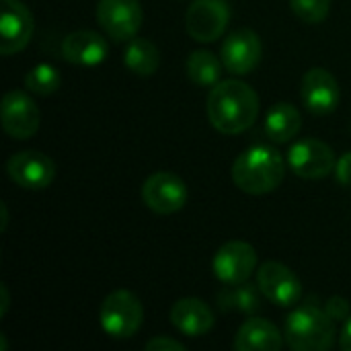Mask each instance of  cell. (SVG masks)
Returning a JSON list of instances; mask_svg holds the SVG:
<instances>
[{
  "instance_id": "4",
  "label": "cell",
  "mask_w": 351,
  "mask_h": 351,
  "mask_svg": "<svg viewBox=\"0 0 351 351\" xmlns=\"http://www.w3.org/2000/svg\"><path fill=\"white\" fill-rule=\"evenodd\" d=\"M99 323L103 331L113 339L134 337L144 323V306L130 290L111 292L99 311Z\"/></svg>"
},
{
  "instance_id": "9",
  "label": "cell",
  "mask_w": 351,
  "mask_h": 351,
  "mask_svg": "<svg viewBox=\"0 0 351 351\" xmlns=\"http://www.w3.org/2000/svg\"><path fill=\"white\" fill-rule=\"evenodd\" d=\"M6 175L21 189L43 191L53 183L56 165L39 150H23L6 160Z\"/></svg>"
},
{
  "instance_id": "27",
  "label": "cell",
  "mask_w": 351,
  "mask_h": 351,
  "mask_svg": "<svg viewBox=\"0 0 351 351\" xmlns=\"http://www.w3.org/2000/svg\"><path fill=\"white\" fill-rule=\"evenodd\" d=\"M335 177L343 187H351V152H346L341 158H337Z\"/></svg>"
},
{
  "instance_id": "30",
  "label": "cell",
  "mask_w": 351,
  "mask_h": 351,
  "mask_svg": "<svg viewBox=\"0 0 351 351\" xmlns=\"http://www.w3.org/2000/svg\"><path fill=\"white\" fill-rule=\"evenodd\" d=\"M0 208H2V226H0V228L4 230V228H6V218H8V216H6V206L0 204Z\"/></svg>"
},
{
  "instance_id": "13",
  "label": "cell",
  "mask_w": 351,
  "mask_h": 351,
  "mask_svg": "<svg viewBox=\"0 0 351 351\" xmlns=\"http://www.w3.org/2000/svg\"><path fill=\"white\" fill-rule=\"evenodd\" d=\"M0 53L23 51L33 37V14L21 0H0Z\"/></svg>"
},
{
  "instance_id": "29",
  "label": "cell",
  "mask_w": 351,
  "mask_h": 351,
  "mask_svg": "<svg viewBox=\"0 0 351 351\" xmlns=\"http://www.w3.org/2000/svg\"><path fill=\"white\" fill-rule=\"evenodd\" d=\"M0 296H2L0 317H4V315H6V311H8V304H10V298H8V288H6V284H0Z\"/></svg>"
},
{
  "instance_id": "8",
  "label": "cell",
  "mask_w": 351,
  "mask_h": 351,
  "mask_svg": "<svg viewBox=\"0 0 351 351\" xmlns=\"http://www.w3.org/2000/svg\"><path fill=\"white\" fill-rule=\"evenodd\" d=\"M142 202L154 214L169 216L181 212L187 204V185L175 173L156 171L142 185Z\"/></svg>"
},
{
  "instance_id": "5",
  "label": "cell",
  "mask_w": 351,
  "mask_h": 351,
  "mask_svg": "<svg viewBox=\"0 0 351 351\" xmlns=\"http://www.w3.org/2000/svg\"><path fill=\"white\" fill-rule=\"evenodd\" d=\"M97 23L109 39L123 43L138 35L144 10L140 0H99Z\"/></svg>"
},
{
  "instance_id": "18",
  "label": "cell",
  "mask_w": 351,
  "mask_h": 351,
  "mask_svg": "<svg viewBox=\"0 0 351 351\" xmlns=\"http://www.w3.org/2000/svg\"><path fill=\"white\" fill-rule=\"evenodd\" d=\"M284 333L261 317H253L241 325L234 335V350L237 351H280L284 348Z\"/></svg>"
},
{
  "instance_id": "1",
  "label": "cell",
  "mask_w": 351,
  "mask_h": 351,
  "mask_svg": "<svg viewBox=\"0 0 351 351\" xmlns=\"http://www.w3.org/2000/svg\"><path fill=\"white\" fill-rule=\"evenodd\" d=\"M259 117V95L243 80H220L208 95V119L224 136L247 132Z\"/></svg>"
},
{
  "instance_id": "11",
  "label": "cell",
  "mask_w": 351,
  "mask_h": 351,
  "mask_svg": "<svg viewBox=\"0 0 351 351\" xmlns=\"http://www.w3.org/2000/svg\"><path fill=\"white\" fill-rule=\"evenodd\" d=\"M2 130L14 140H29L39 130V109L33 97L25 90H8L0 105Z\"/></svg>"
},
{
  "instance_id": "20",
  "label": "cell",
  "mask_w": 351,
  "mask_h": 351,
  "mask_svg": "<svg viewBox=\"0 0 351 351\" xmlns=\"http://www.w3.org/2000/svg\"><path fill=\"white\" fill-rule=\"evenodd\" d=\"M123 64H125V68L132 74L142 76V78H148L160 66V51H158V47L150 39H146V37H134L125 45Z\"/></svg>"
},
{
  "instance_id": "14",
  "label": "cell",
  "mask_w": 351,
  "mask_h": 351,
  "mask_svg": "<svg viewBox=\"0 0 351 351\" xmlns=\"http://www.w3.org/2000/svg\"><path fill=\"white\" fill-rule=\"evenodd\" d=\"M261 56H263V45H261L259 35L253 29L232 31L224 39L222 49H220L224 68L237 76L251 74L261 64Z\"/></svg>"
},
{
  "instance_id": "22",
  "label": "cell",
  "mask_w": 351,
  "mask_h": 351,
  "mask_svg": "<svg viewBox=\"0 0 351 351\" xmlns=\"http://www.w3.org/2000/svg\"><path fill=\"white\" fill-rule=\"evenodd\" d=\"M185 68H187V76H189V80L193 84L210 86V88L220 82L222 70H226L222 58L214 56L208 49H195V51H191L189 58H187Z\"/></svg>"
},
{
  "instance_id": "16",
  "label": "cell",
  "mask_w": 351,
  "mask_h": 351,
  "mask_svg": "<svg viewBox=\"0 0 351 351\" xmlns=\"http://www.w3.org/2000/svg\"><path fill=\"white\" fill-rule=\"evenodd\" d=\"M62 56L74 66H99L109 56V41L90 29H80L62 41Z\"/></svg>"
},
{
  "instance_id": "19",
  "label": "cell",
  "mask_w": 351,
  "mask_h": 351,
  "mask_svg": "<svg viewBox=\"0 0 351 351\" xmlns=\"http://www.w3.org/2000/svg\"><path fill=\"white\" fill-rule=\"evenodd\" d=\"M302 128V115L292 103H276L265 113L263 132L276 144H286L298 136Z\"/></svg>"
},
{
  "instance_id": "24",
  "label": "cell",
  "mask_w": 351,
  "mask_h": 351,
  "mask_svg": "<svg viewBox=\"0 0 351 351\" xmlns=\"http://www.w3.org/2000/svg\"><path fill=\"white\" fill-rule=\"evenodd\" d=\"M292 12L308 25L323 23L331 12V0H290Z\"/></svg>"
},
{
  "instance_id": "26",
  "label": "cell",
  "mask_w": 351,
  "mask_h": 351,
  "mask_svg": "<svg viewBox=\"0 0 351 351\" xmlns=\"http://www.w3.org/2000/svg\"><path fill=\"white\" fill-rule=\"evenodd\" d=\"M146 351H185V346L177 339L156 335L150 341H146Z\"/></svg>"
},
{
  "instance_id": "15",
  "label": "cell",
  "mask_w": 351,
  "mask_h": 351,
  "mask_svg": "<svg viewBox=\"0 0 351 351\" xmlns=\"http://www.w3.org/2000/svg\"><path fill=\"white\" fill-rule=\"evenodd\" d=\"M300 97L304 107L315 115H329L341 101L337 78L325 68H311L300 82Z\"/></svg>"
},
{
  "instance_id": "21",
  "label": "cell",
  "mask_w": 351,
  "mask_h": 351,
  "mask_svg": "<svg viewBox=\"0 0 351 351\" xmlns=\"http://www.w3.org/2000/svg\"><path fill=\"white\" fill-rule=\"evenodd\" d=\"M261 290L255 284L243 282V284H224V288L218 292V308L222 313H247L253 315L261 306Z\"/></svg>"
},
{
  "instance_id": "23",
  "label": "cell",
  "mask_w": 351,
  "mask_h": 351,
  "mask_svg": "<svg viewBox=\"0 0 351 351\" xmlns=\"http://www.w3.org/2000/svg\"><path fill=\"white\" fill-rule=\"evenodd\" d=\"M60 84H62V76L58 68H53L51 64H37L25 76V86L39 97L53 95L60 88Z\"/></svg>"
},
{
  "instance_id": "10",
  "label": "cell",
  "mask_w": 351,
  "mask_h": 351,
  "mask_svg": "<svg viewBox=\"0 0 351 351\" xmlns=\"http://www.w3.org/2000/svg\"><path fill=\"white\" fill-rule=\"evenodd\" d=\"M257 286L265 300L282 308H292L302 298L298 276L280 261H265L257 267Z\"/></svg>"
},
{
  "instance_id": "25",
  "label": "cell",
  "mask_w": 351,
  "mask_h": 351,
  "mask_svg": "<svg viewBox=\"0 0 351 351\" xmlns=\"http://www.w3.org/2000/svg\"><path fill=\"white\" fill-rule=\"evenodd\" d=\"M329 317L335 321V323H341V321H348L350 319V302L343 298V296H331L325 306H323Z\"/></svg>"
},
{
  "instance_id": "3",
  "label": "cell",
  "mask_w": 351,
  "mask_h": 351,
  "mask_svg": "<svg viewBox=\"0 0 351 351\" xmlns=\"http://www.w3.org/2000/svg\"><path fill=\"white\" fill-rule=\"evenodd\" d=\"M284 337L292 351H327L337 341V327L329 313L313 302L296 306L286 323Z\"/></svg>"
},
{
  "instance_id": "2",
  "label": "cell",
  "mask_w": 351,
  "mask_h": 351,
  "mask_svg": "<svg viewBox=\"0 0 351 351\" xmlns=\"http://www.w3.org/2000/svg\"><path fill=\"white\" fill-rule=\"evenodd\" d=\"M230 175L241 191L249 195H265L282 185L286 162L274 146L255 144L237 156Z\"/></svg>"
},
{
  "instance_id": "12",
  "label": "cell",
  "mask_w": 351,
  "mask_h": 351,
  "mask_svg": "<svg viewBox=\"0 0 351 351\" xmlns=\"http://www.w3.org/2000/svg\"><path fill=\"white\" fill-rule=\"evenodd\" d=\"M257 263L259 259L253 245L245 241H230L216 251L212 271L222 284H243L257 271Z\"/></svg>"
},
{
  "instance_id": "6",
  "label": "cell",
  "mask_w": 351,
  "mask_h": 351,
  "mask_svg": "<svg viewBox=\"0 0 351 351\" xmlns=\"http://www.w3.org/2000/svg\"><path fill=\"white\" fill-rule=\"evenodd\" d=\"M230 8L226 0H193L185 12V29L191 39L212 43L220 39L228 27Z\"/></svg>"
},
{
  "instance_id": "7",
  "label": "cell",
  "mask_w": 351,
  "mask_h": 351,
  "mask_svg": "<svg viewBox=\"0 0 351 351\" xmlns=\"http://www.w3.org/2000/svg\"><path fill=\"white\" fill-rule=\"evenodd\" d=\"M290 169L302 179H325L335 173V152L319 138H302L288 150Z\"/></svg>"
},
{
  "instance_id": "17",
  "label": "cell",
  "mask_w": 351,
  "mask_h": 351,
  "mask_svg": "<svg viewBox=\"0 0 351 351\" xmlns=\"http://www.w3.org/2000/svg\"><path fill=\"white\" fill-rule=\"evenodd\" d=\"M171 323L185 337H204L214 329V313L202 298H181L171 308Z\"/></svg>"
},
{
  "instance_id": "28",
  "label": "cell",
  "mask_w": 351,
  "mask_h": 351,
  "mask_svg": "<svg viewBox=\"0 0 351 351\" xmlns=\"http://www.w3.org/2000/svg\"><path fill=\"white\" fill-rule=\"evenodd\" d=\"M339 350L351 351V315L348 321H343V327H341V333H339Z\"/></svg>"
}]
</instances>
